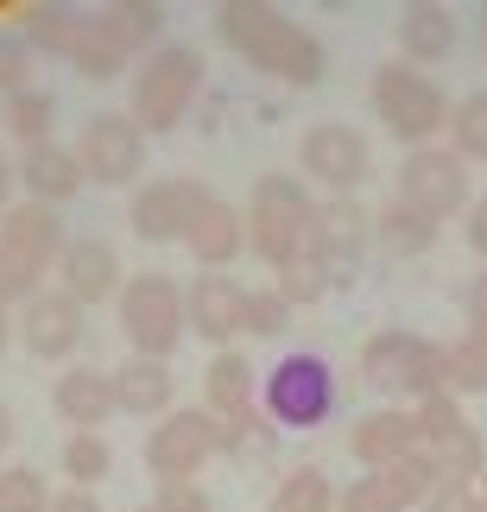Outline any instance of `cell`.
<instances>
[{
	"label": "cell",
	"instance_id": "d590c367",
	"mask_svg": "<svg viewBox=\"0 0 487 512\" xmlns=\"http://www.w3.org/2000/svg\"><path fill=\"white\" fill-rule=\"evenodd\" d=\"M0 512H51V487L32 468H7L0 475Z\"/></svg>",
	"mask_w": 487,
	"mask_h": 512
},
{
	"label": "cell",
	"instance_id": "d6986e66",
	"mask_svg": "<svg viewBox=\"0 0 487 512\" xmlns=\"http://www.w3.org/2000/svg\"><path fill=\"white\" fill-rule=\"evenodd\" d=\"M57 266H64V285H57V291H64V298H76L83 310H89V304H102V298H114V291L127 285L121 253H114L108 241H95V234H89V241H70Z\"/></svg>",
	"mask_w": 487,
	"mask_h": 512
},
{
	"label": "cell",
	"instance_id": "e0dca14e",
	"mask_svg": "<svg viewBox=\"0 0 487 512\" xmlns=\"http://www.w3.org/2000/svg\"><path fill=\"white\" fill-rule=\"evenodd\" d=\"M203 399H209V411H216L222 424L260 437V405H253V361H247V354L216 348V361L203 367Z\"/></svg>",
	"mask_w": 487,
	"mask_h": 512
},
{
	"label": "cell",
	"instance_id": "b9f144b4",
	"mask_svg": "<svg viewBox=\"0 0 487 512\" xmlns=\"http://www.w3.org/2000/svg\"><path fill=\"white\" fill-rule=\"evenodd\" d=\"M462 317H469V329H487V272H475L462 291Z\"/></svg>",
	"mask_w": 487,
	"mask_h": 512
},
{
	"label": "cell",
	"instance_id": "4fadbf2b",
	"mask_svg": "<svg viewBox=\"0 0 487 512\" xmlns=\"http://www.w3.org/2000/svg\"><path fill=\"white\" fill-rule=\"evenodd\" d=\"M203 184L197 177H159V184H146L140 196H133V209H127V222L140 241L152 247H165V241H184L190 222H197V209H203Z\"/></svg>",
	"mask_w": 487,
	"mask_h": 512
},
{
	"label": "cell",
	"instance_id": "5bb4252c",
	"mask_svg": "<svg viewBox=\"0 0 487 512\" xmlns=\"http://www.w3.org/2000/svg\"><path fill=\"white\" fill-rule=\"evenodd\" d=\"M64 222H57V209L45 203H19L0 215V260L19 266L26 279H38V272H51L57 260H64Z\"/></svg>",
	"mask_w": 487,
	"mask_h": 512
},
{
	"label": "cell",
	"instance_id": "30bf717a",
	"mask_svg": "<svg viewBox=\"0 0 487 512\" xmlns=\"http://www.w3.org/2000/svg\"><path fill=\"white\" fill-rule=\"evenodd\" d=\"M70 152L89 184H133L146 171V133L133 127V114H89Z\"/></svg>",
	"mask_w": 487,
	"mask_h": 512
},
{
	"label": "cell",
	"instance_id": "c3c4849f",
	"mask_svg": "<svg viewBox=\"0 0 487 512\" xmlns=\"http://www.w3.org/2000/svg\"><path fill=\"white\" fill-rule=\"evenodd\" d=\"M475 494H481V500H487V468H481V481H475Z\"/></svg>",
	"mask_w": 487,
	"mask_h": 512
},
{
	"label": "cell",
	"instance_id": "7bdbcfd3",
	"mask_svg": "<svg viewBox=\"0 0 487 512\" xmlns=\"http://www.w3.org/2000/svg\"><path fill=\"white\" fill-rule=\"evenodd\" d=\"M51 512H102V500L89 487H64V494H51Z\"/></svg>",
	"mask_w": 487,
	"mask_h": 512
},
{
	"label": "cell",
	"instance_id": "f907efd6",
	"mask_svg": "<svg viewBox=\"0 0 487 512\" xmlns=\"http://www.w3.org/2000/svg\"><path fill=\"white\" fill-rule=\"evenodd\" d=\"M140 512H159V506H152V500H146V506H140Z\"/></svg>",
	"mask_w": 487,
	"mask_h": 512
},
{
	"label": "cell",
	"instance_id": "7c38bea8",
	"mask_svg": "<svg viewBox=\"0 0 487 512\" xmlns=\"http://www.w3.org/2000/svg\"><path fill=\"white\" fill-rule=\"evenodd\" d=\"M298 165L304 177H317L323 190H336L348 196L367 177V140H361V127H348V121H317L298 140Z\"/></svg>",
	"mask_w": 487,
	"mask_h": 512
},
{
	"label": "cell",
	"instance_id": "e575fe53",
	"mask_svg": "<svg viewBox=\"0 0 487 512\" xmlns=\"http://www.w3.org/2000/svg\"><path fill=\"white\" fill-rule=\"evenodd\" d=\"M412 418H418V449H431V443L450 437V430L469 424V418H462V405H456V392H437V399L412 405Z\"/></svg>",
	"mask_w": 487,
	"mask_h": 512
},
{
	"label": "cell",
	"instance_id": "8992f818",
	"mask_svg": "<svg viewBox=\"0 0 487 512\" xmlns=\"http://www.w3.org/2000/svg\"><path fill=\"white\" fill-rule=\"evenodd\" d=\"M203 89V57L190 45H159L133 70V127L140 133H171L190 114Z\"/></svg>",
	"mask_w": 487,
	"mask_h": 512
},
{
	"label": "cell",
	"instance_id": "60d3db41",
	"mask_svg": "<svg viewBox=\"0 0 487 512\" xmlns=\"http://www.w3.org/2000/svg\"><path fill=\"white\" fill-rule=\"evenodd\" d=\"M475 506H481V494H475V487H450V481H443L437 494L424 500V512H475Z\"/></svg>",
	"mask_w": 487,
	"mask_h": 512
},
{
	"label": "cell",
	"instance_id": "484cf974",
	"mask_svg": "<svg viewBox=\"0 0 487 512\" xmlns=\"http://www.w3.org/2000/svg\"><path fill=\"white\" fill-rule=\"evenodd\" d=\"M0 127H7V140H19V146H45L51 140V127H57V95L51 89H19V95H7L0 102Z\"/></svg>",
	"mask_w": 487,
	"mask_h": 512
},
{
	"label": "cell",
	"instance_id": "f546056e",
	"mask_svg": "<svg viewBox=\"0 0 487 512\" xmlns=\"http://www.w3.org/2000/svg\"><path fill=\"white\" fill-rule=\"evenodd\" d=\"M266 512H336V487H329L323 468H291Z\"/></svg>",
	"mask_w": 487,
	"mask_h": 512
},
{
	"label": "cell",
	"instance_id": "52a82bcc",
	"mask_svg": "<svg viewBox=\"0 0 487 512\" xmlns=\"http://www.w3.org/2000/svg\"><path fill=\"white\" fill-rule=\"evenodd\" d=\"M241 443H247V430L222 424L216 411H171L146 437V468H152L159 487H178V481H197V468L216 456V449H241Z\"/></svg>",
	"mask_w": 487,
	"mask_h": 512
},
{
	"label": "cell",
	"instance_id": "836d02e7",
	"mask_svg": "<svg viewBox=\"0 0 487 512\" xmlns=\"http://www.w3.org/2000/svg\"><path fill=\"white\" fill-rule=\"evenodd\" d=\"M329 285H336V279L323 272V260H317V253H304V260H291V266L279 272V285H272V291H279V298L298 310V304H317Z\"/></svg>",
	"mask_w": 487,
	"mask_h": 512
},
{
	"label": "cell",
	"instance_id": "2e32d148",
	"mask_svg": "<svg viewBox=\"0 0 487 512\" xmlns=\"http://www.w3.org/2000/svg\"><path fill=\"white\" fill-rule=\"evenodd\" d=\"M361 247H367V209L355 196H329L317 209V228H310V253L323 260L329 279H348L361 266Z\"/></svg>",
	"mask_w": 487,
	"mask_h": 512
},
{
	"label": "cell",
	"instance_id": "f1b7e54d",
	"mask_svg": "<svg viewBox=\"0 0 487 512\" xmlns=\"http://www.w3.org/2000/svg\"><path fill=\"white\" fill-rule=\"evenodd\" d=\"M76 26H83V13H76V7H32L19 38H26L32 51H45V57H70Z\"/></svg>",
	"mask_w": 487,
	"mask_h": 512
},
{
	"label": "cell",
	"instance_id": "3957f363",
	"mask_svg": "<svg viewBox=\"0 0 487 512\" xmlns=\"http://www.w3.org/2000/svg\"><path fill=\"white\" fill-rule=\"evenodd\" d=\"M361 380L393 392V399H437V392H450V361H443L437 342L412 336V329H380V336L361 342Z\"/></svg>",
	"mask_w": 487,
	"mask_h": 512
},
{
	"label": "cell",
	"instance_id": "d4e9b609",
	"mask_svg": "<svg viewBox=\"0 0 487 512\" xmlns=\"http://www.w3.org/2000/svg\"><path fill=\"white\" fill-rule=\"evenodd\" d=\"M399 51L412 64H437L456 51V13L450 7H405L399 13Z\"/></svg>",
	"mask_w": 487,
	"mask_h": 512
},
{
	"label": "cell",
	"instance_id": "1f68e13d",
	"mask_svg": "<svg viewBox=\"0 0 487 512\" xmlns=\"http://www.w3.org/2000/svg\"><path fill=\"white\" fill-rule=\"evenodd\" d=\"M450 152L462 165L469 159H487V89H475V95H462V102L450 108Z\"/></svg>",
	"mask_w": 487,
	"mask_h": 512
},
{
	"label": "cell",
	"instance_id": "ba28073f",
	"mask_svg": "<svg viewBox=\"0 0 487 512\" xmlns=\"http://www.w3.org/2000/svg\"><path fill=\"white\" fill-rule=\"evenodd\" d=\"M121 329L140 361H171V348L184 342V291L165 272H133L121 285Z\"/></svg>",
	"mask_w": 487,
	"mask_h": 512
},
{
	"label": "cell",
	"instance_id": "44dd1931",
	"mask_svg": "<svg viewBox=\"0 0 487 512\" xmlns=\"http://www.w3.org/2000/svg\"><path fill=\"white\" fill-rule=\"evenodd\" d=\"M348 449L367 462V475H380V468H393V462H405L418 449V418L412 411H367V418L348 430Z\"/></svg>",
	"mask_w": 487,
	"mask_h": 512
},
{
	"label": "cell",
	"instance_id": "ee69618b",
	"mask_svg": "<svg viewBox=\"0 0 487 512\" xmlns=\"http://www.w3.org/2000/svg\"><path fill=\"white\" fill-rule=\"evenodd\" d=\"M469 247H475L481 260H487V196H481V203L469 209Z\"/></svg>",
	"mask_w": 487,
	"mask_h": 512
},
{
	"label": "cell",
	"instance_id": "7402d4cb",
	"mask_svg": "<svg viewBox=\"0 0 487 512\" xmlns=\"http://www.w3.org/2000/svg\"><path fill=\"white\" fill-rule=\"evenodd\" d=\"M51 411H57L64 424H76V430L108 424V418H114V373H102V367H70V373H57Z\"/></svg>",
	"mask_w": 487,
	"mask_h": 512
},
{
	"label": "cell",
	"instance_id": "d6a6232c",
	"mask_svg": "<svg viewBox=\"0 0 487 512\" xmlns=\"http://www.w3.org/2000/svg\"><path fill=\"white\" fill-rule=\"evenodd\" d=\"M114 468V449L95 437V430H76V437L64 443V475H70V487H89L95 494V481H102Z\"/></svg>",
	"mask_w": 487,
	"mask_h": 512
},
{
	"label": "cell",
	"instance_id": "816d5d0a",
	"mask_svg": "<svg viewBox=\"0 0 487 512\" xmlns=\"http://www.w3.org/2000/svg\"><path fill=\"white\" fill-rule=\"evenodd\" d=\"M475 512H487V500H481V506H475Z\"/></svg>",
	"mask_w": 487,
	"mask_h": 512
},
{
	"label": "cell",
	"instance_id": "6da1fadb",
	"mask_svg": "<svg viewBox=\"0 0 487 512\" xmlns=\"http://www.w3.org/2000/svg\"><path fill=\"white\" fill-rule=\"evenodd\" d=\"M216 32H222L228 51H241L253 70L279 76V83L310 89V83H323V76H329L323 38L304 32L298 19L279 13V7H222V13H216Z\"/></svg>",
	"mask_w": 487,
	"mask_h": 512
},
{
	"label": "cell",
	"instance_id": "83f0119b",
	"mask_svg": "<svg viewBox=\"0 0 487 512\" xmlns=\"http://www.w3.org/2000/svg\"><path fill=\"white\" fill-rule=\"evenodd\" d=\"M437 228H443V222H431V215H418V209H405V203H393L386 215H374V241H380L386 253H399V260L431 253V247H437Z\"/></svg>",
	"mask_w": 487,
	"mask_h": 512
},
{
	"label": "cell",
	"instance_id": "8d00e7d4",
	"mask_svg": "<svg viewBox=\"0 0 487 512\" xmlns=\"http://www.w3.org/2000/svg\"><path fill=\"white\" fill-rule=\"evenodd\" d=\"M336 512H405V506H399L393 487H386V475H361L336 494Z\"/></svg>",
	"mask_w": 487,
	"mask_h": 512
},
{
	"label": "cell",
	"instance_id": "7dc6e473",
	"mask_svg": "<svg viewBox=\"0 0 487 512\" xmlns=\"http://www.w3.org/2000/svg\"><path fill=\"white\" fill-rule=\"evenodd\" d=\"M7 336H13V323H7V310H0V348H7Z\"/></svg>",
	"mask_w": 487,
	"mask_h": 512
},
{
	"label": "cell",
	"instance_id": "603a6c76",
	"mask_svg": "<svg viewBox=\"0 0 487 512\" xmlns=\"http://www.w3.org/2000/svg\"><path fill=\"white\" fill-rule=\"evenodd\" d=\"M19 184L32 190V203H45V209H57V203H70V196L83 190L89 177H83V165H76V152H70V146H57V140H45V146L19 152Z\"/></svg>",
	"mask_w": 487,
	"mask_h": 512
},
{
	"label": "cell",
	"instance_id": "f35d334b",
	"mask_svg": "<svg viewBox=\"0 0 487 512\" xmlns=\"http://www.w3.org/2000/svg\"><path fill=\"white\" fill-rule=\"evenodd\" d=\"M291 317V304L279 291H247V336H279Z\"/></svg>",
	"mask_w": 487,
	"mask_h": 512
},
{
	"label": "cell",
	"instance_id": "bcb514c9",
	"mask_svg": "<svg viewBox=\"0 0 487 512\" xmlns=\"http://www.w3.org/2000/svg\"><path fill=\"white\" fill-rule=\"evenodd\" d=\"M13 430H19V424H13V411L0 405V456H7V449H13Z\"/></svg>",
	"mask_w": 487,
	"mask_h": 512
},
{
	"label": "cell",
	"instance_id": "8fae6325",
	"mask_svg": "<svg viewBox=\"0 0 487 512\" xmlns=\"http://www.w3.org/2000/svg\"><path fill=\"white\" fill-rule=\"evenodd\" d=\"M399 203L431 215V222L469 209V165H462L450 146H418L412 159L399 165Z\"/></svg>",
	"mask_w": 487,
	"mask_h": 512
},
{
	"label": "cell",
	"instance_id": "ffe728a7",
	"mask_svg": "<svg viewBox=\"0 0 487 512\" xmlns=\"http://www.w3.org/2000/svg\"><path fill=\"white\" fill-rule=\"evenodd\" d=\"M184 247H190V260H197L203 272H222V266L247 247V215L209 190L203 209H197V222H190V234H184Z\"/></svg>",
	"mask_w": 487,
	"mask_h": 512
},
{
	"label": "cell",
	"instance_id": "ab89813d",
	"mask_svg": "<svg viewBox=\"0 0 487 512\" xmlns=\"http://www.w3.org/2000/svg\"><path fill=\"white\" fill-rule=\"evenodd\" d=\"M159 512H209V494L197 481H178V487H159V500H152Z\"/></svg>",
	"mask_w": 487,
	"mask_h": 512
},
{
	"label": "cell",
	"instance_id": "5b68a950",
	"mask_svg": "<svg viewBox=\"0 0 487 512\" xmlns=\"http://www.w3.org/2000/svg\"><path fill=\"white\" fill-rule=\"evenodd\" d=\"M374 114L380 127L405 146H431L450 127V95L437 89V76H424L418 64H380L374 70Z\"/></svg>",
	"mask_w": 487,
	"mask_h": 512
},
{
	"label": "cell",
	"instance_id": "277c9868",
	"mask_svg": "<svg viewBox=\"0 0 487 512\" xmlns=\"http://www.w3.org/2000/svg\"><path fill=\"white\" fill-rule=\"evenodd\" d=\"M140 51H159V7H95L76 26L70 64L89 76V83H108L121 76Z\"/></svg>",
	"mask_w": 487,
	"mask_h": 512
},
{
	"label": "cell",
	"instance_id": "74e56055",
	"mask_svg": "<svg viewBox=\"0 0 487 512\" xmlns=\"http://www.w3.org/2000/svg\"><path fill=\"white\" fill-rule=\"evenodd\" d=\"M32 89V45L19 32H0V95Z\"/></svg>",
	"mask_w": 487,
	"mask_h": 512
},
{
	"label": "cell",
	"instance_id": "f6af8a7d",
	"mask_svg": "<svg viewBox=\"0 0 487 512\" xmlns=\"http://www.w3.org/2000/svg\"><path fill=\"white\" fill-rule=\"evenodd\" d=\"M13 177H19V165L7 159V152H0V209H7V190H13Z\"/></svg>",
	"mask_w": 487,
	"mask_h": 512
},
{
	"label": "cell",
	"instance_id": "7a4b0ae2",
	"mask_svg": "<svg viewBox=\"0 0 487 512\" xmlns=\"http://www.w3.org/2000/svg\"><path fill=\"white\" fill-rule=\"evenodd\" d=\"M310 228H317V203H310L304 177L291 171H266L253 184V203H247V247L260 253L266 266H291L310 253Z\"/></svg>",
	"mask_w": 487,
	"mask_h": 512
},
{
	"label": "cell",
	"instance_id": "681fc988",
	"mask_svg": "<svg viewBox=\"0 0 487 512\" xmlns=\"http://www.w3.org/2000/svg\"><path fill=\"white\" fill-rule=\"evenodd\" d=\"M481 45H487V13H481Z\"/></svg>",
	"mask_w": 487,
	"mask_h": 512
},
{
	"label": "cell",
	"instance_id": "4316f807",
	"mask_svg": "<svg viewBox=\"0 0 487 512\" xmlns=\"http://www.w3.org/2000/svg\"><path fill=\"white\" fill-rule=\"evenodd\" d=\"M424 456L437 462V481H450V487H475V481H481V468H487V443H481V430H475V424H462V430H450L443 443H431Z\"/></svg>",
	"mask_w": 487,
	"mask_h": 512
},
{
	"label": "cell",
	"instance_id": "ac0fdd59",
	"mask_svg": "<svg viewBox=\"0 0 487 512\" xmlns=\"http://www.w3.org/2000/svg\"><path fill=\"white\" fill-rule=\"evenodd\" d=\"M19 336H26V348L38 361H64V354L83 342V304L64 298V291H38V298H26V310H19Z\"/></svg>",
	"mask_w": 487,
	"mask_h": 512
},
{
	"label": "cell",
	"instance_id": "9c48e42d",
	"mask_svg": "<svg viewBox=\"0 0 487 512\" xmlns=\"http://www.w3.org/2000/svg\"><path fill=\"white\" fill-rule=\"evenodd\" d=\"M336 411V373L323 354H285L266 373V418L285 430H317Z\"/></svg>",
	"mask_w": 487,
	"mask_h": 512
},
{
	"label": "cell",
	"instance_id": "9a60e30c",
	"mask_svg": "<svg viewBox=\"0 0 487 512\" xmlns=\"http://www.w3.org/2000/svg\"><path fill=\"white\" fill-rule=\"evenodd\" d=\"M184 329H197L203 342H235L247 329V285H235L228 272H203L184 291Z\"/></svg>",
	"mask_w": 487,
	"mask_h": 512
},
{
	"label": "cell",
	"instance_id": "4dcf8cb0",
	"mask_svg": "<svg viewBox=\"0 0 487 512\" xmlns=\"http://www.w3.org/2000/svg\"><path fill=\"white\" fill-rule=\"evenodd\" d=\"M443 361H450V392H487V329H462V342L443 348Z\"/></svg>",
	"mask_w": 487,
	"mask_h": 512
},
{
	"label": "cell",
	"instance_id": "cb8c5ba5",
	"mask_svg": "<svg viewBox=\"0 0 487 512\" xmlns=\"http://www.w3.org/2000/svg\"><path fill=\"white\" fill-rule=\"evenodd\" d=\"M165 405H171V367L165 361H140V354H133L127 367H114V411L159 418Z\"/></svg>",
	"mask_w": 487,
	"mask_h": 512
}]
</instances>
